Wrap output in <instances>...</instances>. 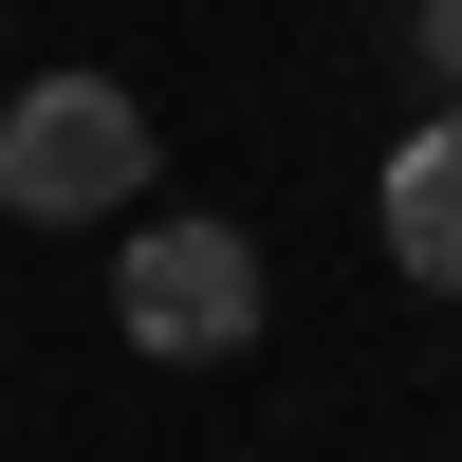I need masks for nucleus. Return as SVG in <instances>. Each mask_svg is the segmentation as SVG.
<instances>
[{"label": "nucleus", "instance_id": "f257e3e1", "mask_svg": "<svg viewBox=\"0 0 462 462\" xmlns=\"http://www.w3.org/2000/svg\"><path fill=\"white\" fill-rule=\"evenodd\" d=\"M148 185V111L111 93V74H37L19 111H0V204L19 222H111Z\"/></svg>", "mask_w": 462, "mask_h": 462}, {"label": "nucleus", "instance_id": "20e7f679", "mask_svg": "<svg viewBox=\"0 0 462 462\" xmlns=\"http://www.w3.org/2000/svg\"><path fill=\"white\" fill-rule=\"evenodd\" d=\"M407 37H426V74H444V111H462V0H426Z\"/></svg>", "mask_w": 462, "mask_h": 462}, {"label": "nucleus", "instance_id": "7ed1b4c3", "mask_svg": "<svg viewBox=\"0 0 462 462\" xmlns=\"http://www.w3.org/2000/svg\"><path fill=\"white\" fill-rule=\"evenodd\" d=\"M389 259L426 296H462V111H426V130L389 148Z\"/></svg>", "mask_w": 462, "mask_h": 462}, {"label": "nucleus", "instance_id": "f03ea898", "mask_svg": "<svg viewBox=\"0 0 462 462\" xmlns=\"http://www.w3.org/2000/svg\"><path fill=\"white\" fill-rule=\"evenodd\" d=\"M111 315H130V352H167V370L241 352L259 333V241L241 222H148V241L111 259Z\"/></svg>", "mask_w": 462, "mask_h": 462}]
</instances>
